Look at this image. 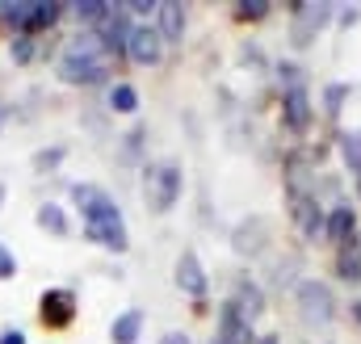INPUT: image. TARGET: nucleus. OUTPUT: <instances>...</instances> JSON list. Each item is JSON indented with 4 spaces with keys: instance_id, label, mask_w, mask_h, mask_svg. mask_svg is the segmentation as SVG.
Wrapping results in <instances>:
<instances>
[{
    "instance_id": "obj_1",
    "label": "nucleus",
    "mask_w": 361,
    "mask_h": 344,
    "mask_svg": "<svg viewBox=\"0 0 361 344\" xmlns=\"http://www.w3.org/2000/svg\"><path fill=\"white\" fill-rule=\"evenodd\" d=\"M109 72H114V59H109V51L101 47V38L92 30H76L63 42L59 59H55V76L72 88L109 85Z\"/></svg>"
},
{
    "instance_id": "obj_2",
    "label": "nucleus",
    "mask_w": 361,
    "mask_h": 344,
    "mask_svg": "<svg viewBox=\"0 0 361 344\" xmlns=\"http://www.w3.org/2000/svg\"><path fill=\"white\" fill-rule=\"evenodd\" d=\"M68 4L59 0H0V25H8V34H42L55 30L63 21Z\"/></svg>"
},
{
    "instance_id": "obj_3",
    "label": "nucleus",
    "mask_w": 361,
    "mask_h": 344,
    "mask_svg": "<svg viewBox=\"0 0 361 344\" xmlns=\"http://www.w3.org/2000/svg\"><path fill=\"white\" fill-rule=\"evenodd\" d=\"M180 193H185L180 160H152V164H143V202H147V210H156V214L177 210Z\"/></svg>"
},
{
    "instance_id": "obj_4",
    "label": "nucleus",
    "mask_w": 361,
    "mask_h": 344,
    "mask_svg": "<svg viewBox=\"0 0 361 344\" xmlns=\"http://www.w3.org/2000/svg\"><path fill=\"white\" fill-rule=\"evenodd\" d=\"M332 21H336V4L332 0H294L290 4V42L294 47H311Z\"/></svg>"
},
{
    "instance_id": "obj_5",
    "label": "nucleus",
    "mask_w": 361,
    "mask_h": 344,
    "mask_svg": "<svg viewBox=\"0 0 361 344\" xmlns=\"http://www.w3.org/2000/svg\"><path fill=\"white\" fill-rule=\"evenodd\" d=\"M294 302H298L302 324H311V328H328V324L336 319V294H332V285L319 281V277L294 281Z\"/></svg>"
},
{
    "instance_id": "obj_6",
    "label": "nucleus",
    "mask_w": 361,
    "mask_h": 344,
    "mask_svg": "<svg viewBox=\"0 0 361 344\" xmlns=\"http://www.w3.org/2000/svg\"><path fill=\"white\" fill-rule=\"evenodd\" d=\"M68 197H72V206L80 210V227L122 219V206H118V197H114L105 185H92V180H72V185H68Z\"/></svg>"
},
{
    "instance_id": "obj_7",
    "label": "nucleus",
    "mask_w": 361,
    "mask_h": 344,
    "mask_svg": "<svg viewBox=\"0 0 361 344\" xmlns=\"http://www.w3.org/2000/svg\"><path fill=\"white\" fill-rule=\"evenodd\" d=\"M76 315H80V298L72 285H47L38 294V324L47 332H68L76 324Z\"/></svg>"
},
{
    "instance_id": "obj_8",
    "label": "nucleus",
    "mask_w": 361,
    "mask_h": 344,
    "mask_svg": "<svg viewBox=\"0 0 361 344\" xmlns=\"http://www.w3.org/2000/svg\"><path fill=\"white\" fill-rule=\"evenodd\" d=\"M290 219H294V227L302 231V240H311V244L328 235V210H324L319 197L307 193V189H290Z\"/></svg>"
},
{
    "instance_id": "obj_9",
    "label": "nucleus",
    "mask_w": 361,
    "mask_h": 344,
    "mask_svg": "<svg viewBox=\"0 0 361 344\" xmlns=\"http://www.w3.org/2000/svg\"><path fill=\"white\" fill-rule=\"evenodd\" d=\"M130 30H135V17L126 4H109V13L101 17V25L92 30L101 38V47L109 51V59H126V42H130Z\"/></svg>"
},
{
    "instance_id": "obj_10",
    "label": "nucleus",
    "mask_w": 361,
    "mask_h": 344,
    "mask_svg": "<svg viewBox=\"0 0 361 344\" xmlns=\"http://www.w3.org/2000/svg\"><path fill=\"white\" fill-rule=\"evenodd\" d=\"M126 59L135 68H156L164 59V38H160V30L152 21H135L130 42H126Z\"/></svg>"
},
{
    "instance_id": "obj_11",
    "label": "nucleus",
    "mask_w": 361,
    "mask_h": 344,
    "mask_svg": "<svg viewBox=\"0 0 361 344\" xmlns=\"http://www.w3.org/2000/svg\"><path fill=\"white\" fill-rule=\"evenodd\" d=\"M173 281H177L180 294H189L193 302H202V298H206L210 277H206V264H202V257H197V248H180L177 269H173Z\"/></svg>"
},
{
    "instance_id": "obj_12",
    "label": "nucleus",
    "mask_w": 361,
    "mask_h": 344,
    "mask_svg": "<svg viewBox=\"0 0 361 344\" xmlns=\"http://www.w3.org/2000/svg\"><path fill=\"white\" fill-rule=\"evenodd\" d=\"M311 122H315V105H311V88H290V92H281V126L290 130V135H307L311 130Z\"/></svg>"
},
{
    "instance_id": "obj_13",
    "label": "nucleus",
    "mask_w": 361,
    "mask_h": 344,
    "mask_svg": "<svg viewBox=\"0 0 361 344\" xmlns=\"http://www.w3.org/2000/svg\"><path fill=\"white\" fill-rule=\"evenodd\" d=\"M248 324H257L261 315H265V290H261V281H252L248 273H240L235 277V285H231V298H227Z\"/></svg>"
},
{
    "instance_id": "obj_14",
    "label": "nucleus",
    "mask_w": 361,
    "mask_h": 344,
    "mask_svg": "<svg viewBox=\"0 0 361 344\" xmlns=\"http://www.w3.org/2000/svg\"><path fill=\"white\" fill-rule=\"evenodd\" d=\"M324 240L336 244V248H349L357 240V206H349V202L328 206V235Z\"/></svg>"
},
{
    "instance_id": "obj_15",
    "label": "nucleus",
    "mask_w": 361,
    "mask_h": 344,
    "mask_svg": "<svg viewBox=\"0 0 361 344\" xmlns=\"http://www.w3.org/2000/svg\"><path fill=\"white\" fill-rule=\"evenodd\" d=\"M185 25H189V13L180 0H156V30H160L164 47H177L185 38Z\"/></svg>"
},
{
    "instance_id": "obj_16",
    "label": "nucleus",
    "mask_w": 361,
    "mask_h": 344,
    "mask_svg": "<svg viewBox=\"0 0 361 344\" xmlns=\"http://www.w3.org/2000/svg\"><path fill=\"white\" fill-rule=\"evenodd\" d=\"M214 336L227 344H257V332H252V324L231 307V302H223L219 307V328H214Z\"/></svg>"
},
{
    "instance_id": "obj_17",
    "label": "nucleus",
    "mask_w": 361,
    "mask_h": 344,
    "mask_svg": "<svg viewBox=\"0 0 361 344\" xmlns=\"http://www.w3.org/2000/svg\"><path fill=\"white\" fill-rule=\"evenodd\" d=\"M143 340V311L126 307L122 315L109 319V344H139Z\"/></svg>"
},
{
    "instance_id": "obj_18",
    "label": "nucleus",
    "mask_w": 361,
    "mask_h": 344,
    "mask_svg": "<svg viewBox=\"0 0 361 344\" xmlns=\"http://www.w3.org/2000/svg\"><path fill=\"white\" fill-rule=\"evenodd\" d=\"M34 223H38L47 235H55V240H68V235H72V219H68V210H63L59 202H38Z\"/></svg>"
},
{
    "instance_id": "obj_19",
    "label": "nucleus",
    "mask_w": 361,
    "mask_h": 344,
    "mask_svg": "<svg viewBox=\"0 0 361 344\" xmlns=\"http://www.w3.org/2000/svg\"><path fill=\"white\" fill-rule=\"evenodd\" d=\"M231 248H235L240 257H257V252H265V219H248V223H240L235 235H231Z\"/></svg>"
},
{
    "instance_id": "obj_20",
    "label": "nucleus",
    "mask_w": 361,
    "mask_h": 344,
    "mask_svg": "<svg viewBox=\"0 0 361 344\" xmlns=\"http://www.w3.org/2000/svg\"><path fill=\"white\" fill-rule=\"evenodd\" d=\"M105 105H109V113H139V88L130 85V80H114L109 92H105Z\"/></svg>"
},
{
    "instance_id": "obj_21",
    "label": "nucleus",
    "mask_w": 361,
    "mask_h": 344,
    "mask_svg": "<svg viewBox=\"0 0 361 344\" xmlns=\"http://www.w3.org/2000/svg\"><path fill=\"white\" fill-rule=\"evenodd\" d=\"M68 13L76 17V25H80V30H97V25H101V17L109 13V0H72V4H68Z\"/></svg>"
},
{
    "instance_id": "obj_22",
    "label": "nucleus",
    "mask_w": 361,
    "mask_h": 344,
    "mask_svg": "<svg viewBox=\"0 0 361 344\" xmlns=\"http://www.w3.org/2000/svg\"><path fill=\"white\" fill-rule=\"evenodd\" d=\"M336 277L341 281H361V252H357V240L349 248H336Z\"/></svg>"
},
{
    "instance_id": "obj_23",
    "label": "nucleus",
    "mask_w": 361,
    "mask_h": 344,
    "mask_svg": "<svg viewBox=\"0 0 361 344\" xmlns=\"http://www.w3.org/2000/svg\"><path fill=\"white\" fill-rule=\"evenodd\" d=\"M336 152H341V160H345V168L361 176V130H345L341 139H336Z\"/></svg>"
},
{
    "instance_id": "obj_24",
    "label": "nucleus",
    "mask_w": 361,
    "mask_h": 344,
    "mask_svg": "<svg viewBox=\"0 0 361 344\" xmlns=\"http://www.w3.org/2000/svg\"><path fill=\"white\" fill-rule=\"evenodd\" d=\"M273 76H277V88H281V92L307 85V72H302V63H294V59H277V63H273Z\"/></svg>"
},
{
    "instance_id": "obj_25",
    "label": "nucleus",
    "mask_w": 361,
    "mask_h": 344,
    "mask_svg": "<svg viewBox=\"0 0 361 344\" xmlns=\"http://www.w3.org/2000/svg\"><path fill=\"white\" fill-rule=\"evenodd\" d=\"M349 97H353V85H345V80L324 85V113L328 118H341V109L349 105Z\"/></svg>"
},
{
    "instance_id": "obj_26",
    "label": "nucleus",
    "mask_w": 361,
    "mask_h": 344,
    "mask_svg": "<svg viewBox=\"0 0 361 344\" xmlns=\"http://www.w3.org/2000/svg\"><path fill=\"white\" fill-rule=\"evenodd\" d=\"M63 160H68V147H63V143H51V147H38L30 164H34V172H42V176H47V172H59Z\"/></svg>"
},
{
    "instance_id": "obj_27",
    "label": "nucleus",
    "mask_w": 361,
    "mask_h": 344,
    "mask_svg": "<svg viewBox=\"0 0 361 344\" xmlns=\"http://www.w3.org/2000/svg\"><path fill=\"white\" fill-rule=\"evenodd\" d=\"M269 0H240V4H235V21H248V25H252V21H265V17H269Z\"/></svg>"
},
{
    "instance_id": "obj_28",
    "label": "nucleus",
    "mask_w": 361,
    "mask_h": 344,
    "mask_svg": "<svg viewBox=\"0 0 361 344\" xmlns=\"http://www.w3.org/2000/svg\"><path fill=\"white\" fill-rule=\"evenodd\" d=\"M8 59L13 63H30L34 59V34H13L8 38Z\"/></svg>"
},
{
    "instance_id": "obj_29",
    "label": "nucleus",
    "mask_w": 361,
    "mask_h": 344,
    "mask_svg": "<svg viewBox=\"0 0 361 344\" xmlns=\"http://www.w3.org/2000/svg\"><path fill=\"white\" fill-rule=\"evenodd\" d=\"M17 269H21V264H17V252H13L8 244H0V281H13Z\"/></svg>"
},
{
    "instance_id": "obj_30",
    "label": "nucleus",
    "mask_w": 361,
    "mask_h": 344,
    "mask_svg": "<svg viewBox=\"0 0 361 344\" xmlns=\"http://www.w3.org/2000/svg\"><path fill=\"white\" fill-rule=\"evenodd\" d=\"M143 139H147V126H135V130L126 135V143H122V156H126V160H135V156H139V147H143Z\"/></svg>"
},
{
    "instance_id": "obj_31",
    "label": "nucleus",
    "mask_w": 361,
    "mask_h": 344,
    "mask_svg": "<svg viewBox=\"0 0 361 344\" xmlns=\"http://www.w3.org/2000/svg\"><path fill=\"white\" fill-rule=\"evenodd\" d=\"M0 344H30V336H25L21 328H13V324H8V328H0Z\"/></svg>"
},
{
    "instance_id": "obj_32",
    "label": "nucleus",
    "mask_w": 361,
    "mask_h": 344,
    "mask_svg": "<svg viewBox=\"0 0 361 344\" xmlns=\"http://www.w3.org/2000/svg\"><path fill=\"white\" fill-rule=\"evenodd\" d=\"M336 21H341L345 30H353V25L361 21V8H357V4H353V8H336Z\"/></svg>"
},
{
    "instance_id": "obj_33",
    "label": "nucleus",
    "mask_w": 361,
    "mask_h": 344,
    "mask_svg": "<svg viewBox=\"0 0 361 344\" xmlns=\"http://www.w3.org/2000/svg\"><path fill=\"white\" fill-rule=\"evenodd\" d=\"M160 344H193V336H189V332H164Z\"/></svg>"
},
{
    "instance_id": "obj_34",
    "label": "nucleus",
    "mask_w": 361,
    "mask_h": 344,
    "mask_svg": "<svg viewBox=\"0 0 361 344\" xmlns=\"http://www.w3.org/2000/svg\"><path fill=\"white\" fill-rule=\"evenodd\" d=\"M349 311H353V319L361 324V298H353V302H349Z\"/></svg>"
},
{
    "instance_id": "obj_35",
    "label": "nucleus",
    "mask_w": 361,
    "mask_h": 344,
    "mask_svg": "<svg viewBox=\"0 0 361 344\" xmlns=\"http://www.w3.org/2000/svg\"><path fill=\"white\" fill-rule=\"evenodd\" d=\"M257 344H281V336H273L269 332V336H257Z\"/></svg>"
},
{
    "instance_id": "obj_36",
    "label": "nucleus",
    "mask_w": 361,
    "mask_h": 344,
    "mask_svg": "<svg viewBox=\"0 0 361 344\" xmlns=\"http://www.w3.org/2000/svg\"><path fill=\"white\" fill-rule=\"evenodd\" d=\"M4 202H8V185L0 180V206H4Z\"/></svg>"
},
{
    "instance_id": "obj_37",
    "label": "nucleus",
    "mask_w": 361,
    "mask_h": 344,
    "mask_svg": "<svg viewBox=\"0 0 361 344\" xmlns=\"http://www.w3.org/2000/svg\"><path fill=\"white\" fill-rule=\"evenodd\" d=\"M4 118H8V109H4V105H0V126H4Z\"/></svg>"
},
{
    "instance_id": "obj_38",
    "label": "nucleus",
    "mask_w": 361,
    "mask_h": 344,
    "mask_svg": "<svg viewBox=\"0 0 361 344\" xmlns=\"http://www.w3.org/2000/svg\"><path fill=\"white\" fill-rule=\"evenodd\" d=\"M210 344H227V340H219V336H214V340H210Z\"/></svg>"
},
{
    "instance_id": "obj_39",
    "label": "nucleus",
    "mask_w": 361,
    "mask_h": 344,
    "mask_svg": "<svg viewBox=\"0 0 361 344\" xmlns=\"http://www.w3.org/2000/svg\"><path fill=\"white\" fill-rule=\"evenodd\" d=\"M357 197H361V176H357Z\"/></svg>"
},
{
    "instance_id": "obj_40",
    "label": "nucleus",
    "mask_w": 361,
    "mask_h": 344,
    "mask_svg": "<svg viewBox=\"0 0 361 344\" xmlns=\"http://www.w3.org/2000/svg\"><path fill=\"white\" fill-rule=\"evenodd\" d=\"M357 252H361V235H357Z\"/></svg>"
}]
</instances>
